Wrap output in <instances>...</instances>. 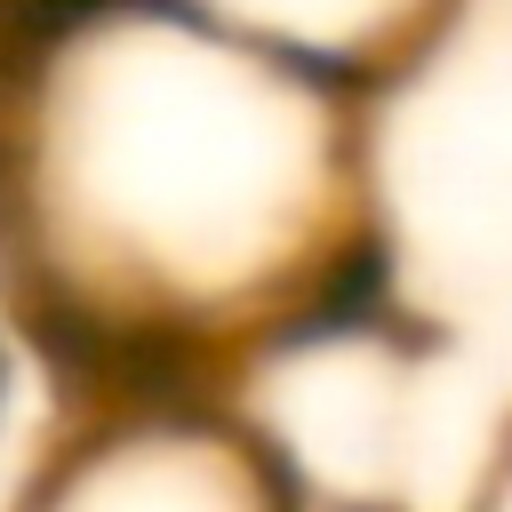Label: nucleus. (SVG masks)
<instances>
[{
	"instance_id": "nucleus-1",
	"label": "nucleus",
	"mask_w": 512,
	"mask_h": 512,
	"mask_svg": "<svg viewBox=\"0 0 512 512\" xmlns=\"http://www.w3.org/2000/svg\"><path fill=\"white\" fill-rule=\"evenodd\" d=\"M40 352H32V336L24 328H8L0 320V448L24 432V400H32V384H40Z\"/></svg>"
}]
</instances>
